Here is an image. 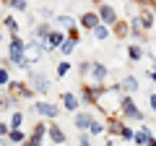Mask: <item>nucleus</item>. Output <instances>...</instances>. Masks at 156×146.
Here are the masks:
<instances>
[{"instance_id":"31","label":"nucleus","mask_w":156,"mask_h":146,"mask_svg":"<svg viewBox=\"0 0 156 146\" xmlns=\"http://www.w3.org/2000/svg\"><path fill=\"white\" fill-rule=\"evenodd\" d=\"M21 123H23V115L21 112H13L11 115V128H21Z\"/></svg>"},{"instance_id":"10","label":"nucleus","mask_w":156,"mask_h":146,"mask_svg":"<svg viewBox=\"0 0 156 146\" xmlns=\"http://www.w3.org/2000/svg\"><path fill=\"white\" fill-rule=\"evenodd\" d=\"M107 76H109V71H107L104 63H91V81H96V84H104Z\"/></svg>"},{"instance_id":"11","label":"nucleus","mask_w":156,"mask_h":146,"mask_svg":"<svg viewBox=\"0 0 156 146\" xmlns=\"http://www.w3.org/2000/svg\"><path fill=\"white\" fill-rule=\"evenodd\" d=\"M94 120H96V118H94V115H91V112H78L76 118H73V125H76L78 130H89Z\"/></svg>"},{"instance_id":"37","label":"nucleus","mask_w":156,"mask_h":146,"mask_svg":"<svg viewBox=\"0 0 156 146\" xmlns=\"http://www.w3.org/2000/svg\"><path fill=\"white\" fill-rule=\"evenodd\" d=\"M148 78H151V81H156V65H154V68L148 71Z\"/></svg>"},{"instance_id":"22","label":"nucleus","mask_w":156,"mask_h":146,"mask_svg":"<svg viewBox=\"0 0 156 146\" xmlns=\"http://www.w3.org/2000/svg\"><path fill=\"white\" fill-rule=\"evenodd\" d=\"M120 86H122L125 91H138V78H135V76H125Z\"/></svg>"},{"instance_id":"7","label":"nucleus","mask_w":156,"mask_h":146,"mask_svg":"<svg viewBox=\"0 0 156 146\" xmlns=\"http://www.w3.org/2000/svg\"><path fill=\"white\" fill-rule=\"evenodd\" d=\"M135 21H138L146 31H151V29H154V24H156V11H154V8H148V5H143V11L135 16Z\"/></svg>"},{"instance_id":"40","label":"nucleus","mask_w":156,"mask_h":146,"mask_svg":"<svg viewBox=\"0 0 156 146\" xmlns=\"http://www.w3.org/2000/svg\"><path fill=\"white\" fill-rule=\"evenodd\" d=\"M125 3H128V0H125Z\"/></svg>"},{"instance_id":"34","label":"nucleus","mask_w":156,"mask_h":146,"mask_svg":"<svg viewBox=\"0 0 156 146\" xmlns=\"http://www.w3.org/2000/svg\"><path fill=\"white\" fill-rule=\"evenodd\" d=\"M8 130H11V123H3V120H0V138L8 136Z\"/></svg>"},{"instance_id":"20","label":"nucleus","mask_w":156,"mask_h":146,"mask_svg":"<svg viewBox=\"0 0 156 146\" xmlns=\"http://www.w3.org/2000/svg\"><path fill=\"white\" fill-rule=\"evenodd\" d=\"M55 24H57L60 29H70V26H76V18L68 16V13H60V16L55 18Z\"/></svg>"},{"instance_id":"39","label":"nucleus","mask_w":156,"mask_h":146,"mask_svg":"<svg viewBox=\"0 0 156 146\" xmlns=\"http://www.w3.org/2000/svg\"><path fill=\"white\" fill-rule=\"evenodd\" d=\"M0 42H3V31H0Z\"/></svg>"},{"instance_id":"9","label":"nucleus","mask_w":156,"mask_h":146,"mask_svg":"<svg viewBox=\"0 0 156 146\" xmlns=\"http://www.w3.org/2000/svg\"><path fill=\"white\" fill-rule=\"evenodd\" d=\"M60 102H62V107H65L68 112H73V110H78V107L83 104V102H81V97L73 94V91H65V94L60 97Z\"/></svg>"},{"instance_id":"29","label":"nucleus","mask_w":156,"mask_h":146,"mask_svg":"<svg viewBox=\"0 0 156 146\" xmlns=\"http://www.w3.org/2000/svg\"><path fill=\"white\" fill-rule=\"evenodd\" d=\"M133 136H135V130L130 128V125H122V130H120V138H122V141H133Z\"/></svg>"},{"instance_id":"25","label":"nucleus","mask_w":156,"mask_h":146,"mask_svg":"<svg viewBox=\"0 0 156 146\" xmlns=\"http://www.w3.org/2000/svg\"><path fill=\"white\" fill-rule=\"evenodd\" d=\"M3 26H5V29H8L11 34H18V21H16V18L11 16V13H8V16L3 18Z\"/></svg>"},{"instance_id":"17","label":"nucleus","mask_w":156,"mask_h":146,"mask_svg":"<svg viewBox=\"0 0 156 146\" xmlns=\"http://www.w3.org/2000/svg\"><path fill=\"white\" fill-rule=\"evenodd\" d=\"M16 97L11 94V91H3V86H0V112H5V110H11L13 104H16Z\"/></svg>"},{"instance_id":"4","label":"nucleus","mask_w":156,"mask_h":146,"mask_svg":"<svg viewBox=\"0 0 156 146\" xmlns=\"http://www.w3.org/2000/svg\"><path fill=\"white\" fill-rule=\"evenodd\" d=\"M96 13H99V18L104 24H109V26H115V21L120 18V16H117V11H115V5H109V3H104V0L96 5Z\"/></svg>"},{"instance_id":"16","label":"nucleus","mask_w":156,"mask_h":146,"mask_svg":"<svg viewBox=\"0 0 156 146\" xmlns=\"http://www.w3.org/2000/svg\"><path fill=\"white\" fill-rule=\"evenodd\" d=\"M109 24H104V21H99V24H96V26L94 29H91V37H94V39H99V42H104L107 39V37H109Z\"/></svg>"},{"instance_id":"26","label":"nucleus","mask_w":156,"mask_h":146,"mask_svg":"<svg viewBox=\"0 0 156 146\" xmlns=\"http://www.w3.org/2000/svg\"><path fill=\"white\" fill-rule=\"evenodd\" d=\"M76 45H78V42L68 37V39H65V42H62V45H60V52H62V55H70V52L76 50Z\"/></svg>"},{"instance_id":"38","label":"nucleus","mask_w":156,"mask_h":146,"mask_svg":"<svg viewBox=\"0 0 156 146\" xmlns=\"http://www.w3.org/2000/svg\"><path fill=\"white\" fill-rule=\"evenodd\" d=\"M91 3H94V5H99V3H101V0H91Z\"/></svg>"},{"instance_id":"30","label":"nucleus","mask_w":156,"mask_h":146,"mask_svg":"<svg viewBox=\"0 0 156 146\" xmlns=\"http://www.w3.org/2000/svg\"><path fill=\"white\" fill-rule=\"evenodd\" d=\"M78 73H81V76H91V60L81 63V65H78Z\"/></svg>"},{"instance_id":"5","label":"nucleus","mask_w":156,"mask_h":146,"mask_svg":"<svg viewBox=\"0 0 156 146\" xmlns=\"http://www.w3.org/2000/svg\"><path fill=\"white\" fill-rule=\"evenodd\" d=\"M47 130H50V125H47V123H37V125L31 128V133H29L26 144H29V146H39L42 141L47 138Z\"/></svg>"},{"instance_id":"2","label":"nucleus","mask_w":156,"mask_h":146,"mask_svg":"<svg viewBox=\"0 0 156 146\" xmlns=\"http://www.w3.org/2000/svg\"><path fill=\"white\" fill-rule=\"evenodd\" d=\"M29 84H31V89L37 94H47L50 91V78H47L44 73H39V71H29Z\"/></svg>"},{"instance_id":"19","label":"nucleus","mask_w":156,"mask_h":146,"mask_svg":"<svg viewBox=\"0 0 156 146\" xmlns=\"http://www.w3.org/2000/svg\"><path fill=\"white\" fill-rule=\"evenodd\" d=\"M26 138H29V136L23 133L21 128H11V130H8V141H11V144H23Z\"/></svg>"},{"instance_id":"21","label":"nucleus","mask_w":156,"mask_h":146,"mask_svg":"<svg viewBox=\"0 0 156 146\" xmlns=\"http://www.w3.org/2000/svg\"><path fill=\"white\" fill-rule=\"evenodd\" d=\"M52 31V24L50 21H42V24H37V29H34V34H37L39 39H47V34Z\"/></svg>"},{"instance_id":"3","label":"nucleus","mask_w":156,"mask_h":146,"mask_svg":"<svg viewBox=\"0 0 156 146\" xmlns=\"http://www.w3.org/2000/svg\"><path fill=\"white\" fill-rule=\"evenodd\" d=\"M120 112H122L128 120H143V112L135 107L133 97H122V99H120Z\"/></svg>"},{"instance_id":"36","label":"nucleus","mask_w":156,"mask_h":146,"mask_svg":"<svg viewBox=\"0 0 156 146\" xmlns=\"http://www.w3.org/2000/svg\"><path fill=\"white\" fill-rule=\"evenodd\" d=\"M148 104H151V110L156 112V94H151V97H148Z\"/></svg>"},{"instance_id":"15","label":"nucleus","mask_w":156,"mask_h":146,"mask_svg":"<svg viewBox=\"0 0 156 146\" xmlns=\"http://www.w3.org/2000/svg\"><path fill=\"white\" fill-rule=\"evenodd\" d=\"M78 21H81V26H83V29H89V31H91V29H94L101 18H99V13H96V11H86L83 16L78 18Z\"/></svg>"},{"instance_id":"32","label":"nucleus","mask_w":156,"mask_h":146,"mask_svg":"<svg viewBox=\"0 0 156 146\" xmlns=\"http://www.w3.org/2000/svg\"><path fill=\"white\" fill-rule=\"evenodd\" d=\"M8 81H11V73H8V68H0V86L5 89V86H8Z\"/></svg>"},{"instance_id":"28","label":"nucleus","mask_w":156,"mask_h":146,"mask_svg":"<svg viewBox=\"0 0 156 146\" xmlns=\"http://www.w3.org/2000/svg\"><path fill=\"white\" fill-rule=\"evenodd\" d=\"M104 130H107V125H101L99 120H94L91 128H89V133H91V136H99V133H104Z\"/></svg>"},{"instance_id":"18","label":"nucleus","mask_w":156,"mask_h":146,"mask_svg":"<svg viewBox=\"0 0 156 146\" xmlns=\"http://www.w3.org/2000/svg\"><path fill=\"white\" fill-rule=\"evenodd\" d=\"M122 120L120 118H115V115H109V120H107V133L109 136H120V130H122Z\"/></svg>"},{"instance_id":"35","label":"nucleus","mask_w":156,"mask_h":146,"mask_svg":"<svg viewBox=\"0 0 156 146\" xmlns=\"http://www.w3.org/2000/svg\"><path fill=\"white\" fill-rule=\"evenodd\" d=\"M68 37H70V39H76V42H78V37H81V34H78V29H76V26H70V29H68Z\"/></svg>"},{"instance_id":"27","label":"nucleus","mask_w":156,"mask_h":146,"mask_svg":"<svg viewBox=\"0 0 156 146\" xmlns=\"http://www.w3.org/2000/svg\"><path fill=\"white\" fill-rule=\"evenodd\" d=\"M55 71H57V76L62 78V76H68V73H70V63H68V60H60V63H57V68H55Z\"/></svg>"},{"instance_id":"14","label":"nucleus","mask_w":156,"mask_h":146,"mask_svg":"<svg viewBox=\"0 0 156 146\" xmlns=\"http://www.w3.org/2000/svg\"><path fill=\"white\" fill-rule=\"evenodd\" d=\"M47 138H50L52 144H65V141H68V136H65V130H62L60 125H55V123H52V125H50V130H47Z\"/></svg>"},{"instance_id":"13","label":"nucleus","mask_w":156,"mask_h":146,"mask_svg":"<svg viewBox=\"0 0 156 146\" xmlns=\"http://www.w3.org/2000/svg\"><path fill=\"white\" fill-rule=\"evenodd\" d=\"M133 144H151V146H156V138L151 136L148 125H143L140 130H135V136H133Z\"/></svg>"},{"instance_id":"24","label":"nucleus","mask_w":156,"mask_h":146,"mask_svg":"<svg viewBox=\"0 0 156 146\" xmlns=\"http://www.w3.org/2000/svg\"><path fill=\"white\" fill-rule=\"evenodd\" d=\"M8 8H13V11H29V3L26 0H3Z\"/></svg>"},{"instance_id":"23","label":"nucleus","mask_w":156,"mask_h":146,"mask_svg":"<svg viewBox=\"0 0 156 146\" xmlns=\"http://www.w3.org/2000/svg\"><path fill=\"white\" fill-rule=\"evenodd\" d=\"M128 57H130L133 63H138L140 57H143V47H140V45H130V47H128Z\"/></svg>"},{"instance_id":"12","label":"nucleus","mask_w":156,"mask_h":146,"mask_svg":"<svg viewBox=\"0 0 156 146\" xmlns=\"http://www.w3.org/2000/svg\"><path fill=\"white\" fill-rule=\"evenodd\" d=\"M112 34H115V39H128L130 37V21H120L117 18L115 26H112Z\"/></svg>"},{"instance_id":"1","label":"nucleus","mask_w":156,"mask_h":146,"mask_svg":"<svg viewBox=\"0 0 156 146\" xmlns=\"http://www.w3.org/2000/svg\"><path fill=\"white\" fill-rule=\"evenodd\" d=\"M5 89L11 91L18 102H26V99H31V94H37V91L31 89V84H29V81H8Z\"/></svg>"},{"instance_id":"8","label":"nucleus","mask_w":156,"mask_h":146,"mask_svg":"<svg viewBox=\"0 0 156 146\" xmlns=\"http://www.w3.org/2000/svg\"><path fill=\"white\" fill-rule=\"evenodd\" d=\"M68 39V34L65 31H60V29H52V31L50 34H47V50H60V45H62V42H65Z\"/></svg>"},{"instance_id":"33","label":"nucleus","mask_w":156,"mask_h":146,"mask_svg":"<svg viewBox=\"0 0 156 146\" xmlns=\"http://www.w3.org/2000/svg\"><path fill=\"white\" fill-rule=\"evenodd\" d=\"M78 141H81V144H83V146H89V144H91V133H89V130H83V133H81V138H78Z\"/></svg>"},{"instance_id":"6","label":"nucleus","mask_w":156,"mask_h":146,"mask_svg":"<svg viewBox=\"0 0 156 146\" xmlns=\"http://www.w3.org/2000/svg\"><path fill=\"white\" fill-rule=\"evenodd\" d=\"M31 110H34V112H39V115H44V118H52V120L60 115V107L52 104V102H44V99H42V102H34Z\"/></svg>"}]
</instances>
